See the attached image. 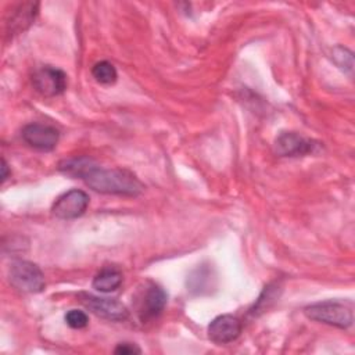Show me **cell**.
<instances>
[{
  "label": "cell",
  "instance_id": "6da1fadb",
  "mask_svg": "<svg viewBox=\"0 0 355 355\" xmlns=\"http://www.w3.org/2000/svg\"><path fill=\"white\" fill-rule=\"evenodd\" d=\"M83 182L97 193L135 197L143 191L141 182L126 169H104L98 165L90 171Z\"/></svg>",
  "mask_w": 355,
  "mask_h": 355
},
{
  "label": "cell",
  "instance_id": "7a4b0ae2",
  "mask_svg": "<svg viewBox=\"0 0 355 355\" xmlns=\"http://www.w3.org/2000/svg\"><path fill=\"white\" fill-rule=\"evenodd\" d=\"M304 313L311 320L338 329H348L354 322L352 308L340 301H323L308 305L305 306Z\"/></svg>",
  "mask_w": 355,
  "mask_h": 355
},
{
  "label": "cell",
  "instance_id": "3957f363",
  "mask_svg": "<svg viewBox=\"0 0 355 355\" xmlns=\"http://www.w3.org/2000/svg\"><path fill=\"white\" fill-rule=\"evenodd\" d=\"M8 280L11 286L22 293L36 294L43 291L46 282L42 269L25 259H17L8 269Z\"/></svg>",
  "mask_w": 355,
  "mask_h": 355
},
{
  "label": "cell",
  "instance_id": "277c9868",
  "mask_svg": "<svg viewBox=\"0 0 355 355\" xmlns=\"http://www.w3.org/2000/svg\"><path fill=\"white\" fill-rule=\"evenodd\" d=\"M80 302L96 316L111 322H123L129 318V311L118 298L97 297L87 293L79 294Z\"/></svg>",
  "mask_w": 355,
  "mask_h": 355
},
{
  "label": "cell",
  "instance_id": "5b68a950",
  "mask_svg": "<svg viewBox=\"0 0 355 355\" xmlns=\"http://www.w3.org/2000/svg\"><path fill=\"white\" fill-rule=\"evenodd\" d=\"M32 85L42 96L54 97L65 92L68 79L62 69L53 65H43L33 72Z\"/></svg>",
  "mask_w": 355,
  "mask_h": 355
},
{
  "label": "cell",
  "instance_id": "8992f818",
  "mask_svg": "<svg viewBox=\"0 0 355 355\" xmlns=\"http://www.w3.org/2000/svg\"><path fill=\"white\" fill-rule=\"evenodd\" d=\"M89 205V196L79 189H72L62 193L54 201L51 212L58 219H76L85 214Z\"/></svg>",
  "mask_w": 355,
  "mask_h": 355
},
{
  "label": "cell",
  "instance_id": "52a82bcc",
  "mask_svg": "<svg viewBox=\"0 0 355 355\" xmlns=\"http://www.w3.org/2000/svg\"><path fill=\"white\" fill-rule=\"evenodd\" d=\"M21 137L28 146H31L35 150L51 151L58 143L60 132L51 125L33 122L22 128Z\"/></svg>",
  "mask_w": 355,
  "mask_h": 355
},
{
  "label": "cell",
  "instance_id": "ba28073f",
  "mask_svg": "<svg viewBox=\"0 0 355 355\" xmlns=\"http://www.w3.org/2000/svg\"><path fill=\"white\" fill-rule=\"evenodd\" d=\"M318 143L295 132H282L275 140V153L280 157H304L313 153Z\"/></svg>",
  "mask_w": 355,
  "mask_h": 355
},
{
  "label": "cell",
  "instance_id": "9c48e42d",
  "mask_svg": "<svg viewBox=\"0 0 355 355\" xmlns=\"http://www.w3.org/2000/svg\"><path fill=\"white\" fill-rule=\"evenodd\" d=\"M243 330V323L237 316L219 315L211 320L207 333L208 338L215 344H227L234 341Z\"/></svg>",
  "mask_w": 355,
  "mask_h": 355
},
{
  "label": "cell",
  "instance_id": "30bf717a",
  "mask_svg": "<svg viewBox=\"0 0 355 355\" xmlns=\"http://www.w3.org/2000/svg\"><path fill=\"white\" fill-rule=\"evenodd\" d=\"M166 300H168V295L165 290L158 284L151 283L146 288L139 306V313L141 320H150V319L158 318L166 305Z\"/></svg>",
  "mask_w": 355,
  "mask_h": 355
},
{
  "label": "cell",
  "instance_id": "8fae6325",
  "mask_svg": "<svg viewBox=\"0 0 355 355\" xmlns=\"http://www.w3.org/2000/svg\"><path fill=\"white\" fill-rule=\"evenodd\" d=\"M39 11V3H22L11 14L8 25L10 33H21L26 31L33 22Z\"/></svg>",
  "mask_w": 355,
  "mask_h": 355
},
{
  "label": "cell",
  "instance_id": "7c38bea8",
  "mask_svg": "<svg viewBox=\"0 0 355 355\" xmlns=\"http://www.w3.org/2000/svg\"><path fill=\"white\" fill-rule=\"evenodd\" d=\"M97 166V162L92 159L90 157H73V158H67L62 159L58 164V171L72 179H85L93 168Z\"/></svg>",
  "mask_w": 355,
  "mask_h": 355
},
{
  "label": "cell",
  "instance_id": "4fadbf2b",
  "mask_svg": "<svg viewBox=\"0 0 355 355\" xmlns=\"http://www.w3.org/2000/svg\"><path fill=\"white\" fill-rule=\"evenodd\" d=\"M122 272L116 266H104L100 272L93 277L92 286L94 290L100 293H111L115 291L122 284Z\"/></svg>",
  "mask_w": 355,
  "mask_h": 355
},
{
  "label": "cell",
  "instance_id": "5bb4252c",
  "mask_svg": "<svg viewBox=\"0 0 355 355\" xmlns=\"http://www.w3.org/2000/svg\"><path fill=\"white\" fill-rule=\"evenodd\" d=\"M92 75H93L94 80L101 85H112L116 82V78H118L114 64H111L110 61H105V60L98 61L93 65Z\"/></svg>",
  "mask_w": 355,
  "mask_h": 355
},
{
  "label": "cell",
  "instance_id": "9a60e30c",
  "mask_svg": "<svg viewBox=\"0 0 355 355\" xmlns=\"http://www.w3.org/2000/svg\"><path fill=\"white\" fill-rule=\"evenodd\" d=\"M333 60L334 62L341 68V69H345L348 72L352 71V65H354V61H352V53L345 49V47H336L333 49Z\"/></svg>",
  "mask_w": 355,
  "mask_h": 355
},
{
  "label": "cell",
  "instance_id": "2e32d148",
  "mask_svg": "<svg viewBox=\"0 0 355 355\" xmlns=\"http://www.w3.org/2000/svg\"><path fill=\"white\" fill-rule=\"evenodd\" d=\"M65 323L71 329H83L89 323V316L80 309H71L65 313Z\"/></svg>",
  "mask_w": 355,
  "mask_h": 355
},
{
  "label": "cell",
  "instance_id": "e0dca14e",
  "mask_svg": "<svg viewBox=\"0 0 355 355\" xmlns=\"http://www.w3.org/2000/svg\"><path fill=\"white\" fill-rule=\"evenodd\" d=\"M115 354H121V355H133V354H140L141 349L133 344V343H119L115 349Z\"/></svg>",
  "mask_w": 355,
  "mask_h": 355
},
{
  "label": "cell",
  "instance_id": "ac0fdd59",
  "mask_svg": "<svg viewBox=\"0 0 355 355\" xmlns=\"http://www.w3.org/2000/svg\"><path fill=\"white\" fill-rule=\"evenodd\" d=\"M7 178H8V165L6 159H1V182H6Z\"/></svg>",
  "mask_w": 355,
  "mask_h": 355
}]
</instances>
